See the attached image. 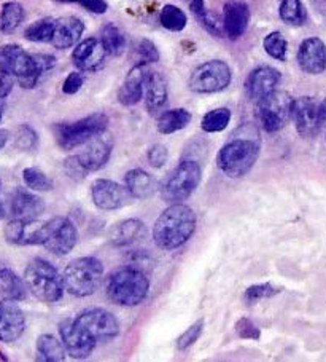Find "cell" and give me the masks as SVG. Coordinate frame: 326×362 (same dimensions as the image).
I'll return each mask as SVG.
<instances>
[{"mask_svg":"<svg viewBox=\"0 0 326 362\" xmlns=\"http://www.w3.org/2000/svg\"><path fill=\"white\" fill-rule=\"evenodd\" d=\"M56 66L52 54H30L20 45L0 47V69L18 80L23 88L30 90L39 85L43 74Z\"/></svg>","mask_w":326,"mask_h":362,"instance_id":"cell-1","label":"cell"},{"mask_svg":"<svg viewBox=\"0 0 326 362\" xmlns=\"http://www.w3.org/2000/svg\"><path fill=\"white\" fill-rule=\"evenodd\" d=\"M196 230V214L183 203H172L161 212L153 227L155 245L162 251H174L191 238Z\"/></svg>","mask_w":326,"mask_h":362,"instance_id":"cell-2","label":"cell"},{"mask_svg":"<svg viewBox=\"0 0 326 362\" xmlns=\"http://www.w3.org/2000/svg\"><path fill=\"white\" fill-rule=\"evenodd\" d=\"M107 296L120 307H137L148 296L150 279L140 268H118L107 278Z\"/></svg>","mask_w":326,"mask_h":362,"instance_id":"cell-3","label":"cell"},{"mask_svg":"<svg viewBox=\"0 0 326 362\" xmlns=\"http://www.w3.org/2000/svg\"><path fill=\"white\" fill-rule=\"evenodd\" d=\"M28 289L43 303H56L64 296V279L48 260L37 257L29 262L24 272Z\"/></svg>","mask_w":326,"mask_h":362,"instance_id":"cell-4","label":"cell"},{"mask_svg":"<svg viewBox=\"0 0 326 362\" xmlns=\"http://www.w3.org/2000/svg\"><path fill=\"white\" fill-rule=\"evenodd\" d=\"M104 278V265L97 257H78L66 267L62 279L68 294L90 297L99 289Z\"/></svg>","mask_w":326,"mask_h":362,"instance_id":"cell-5","label":"cell"},{"mask_svg":"<svg viewBox=\"0 0 326 362\" xmlns=\"http://www.w3.org/2000/svg\"><path fill=\"white\" fill-rule=\"evenodd\" d=\"M260 157V144L252 139H233L220 148L217 166L228 177H243Z\"/></svg>","mask_w":326,"mask_h":362,"instance_id":"cell-6","label":"cell"},{"mask_svg":"<svg viewBox=\"0 0 326 362\" xmlns=\"http://www.w3.org/2000/svg\"><path fill=\"white\" fill-rule=\"evenodd\" d=\"M109 128V117L105 114H91L73 123H61L54 127V136L59 147L64 151H73L85 146L94 137L105 133Z\"/></svg>","mask_w":326,"mask_h":362,"instance_id":"cell-7","label":"cell"},{"mask_svg":"<svg viewBox=\"0 0 326 362\" xmlns=\"http://www.w3.org/2000/svg\"><path fill=\"white\" fill-rule=\"evenodd\" d=\"M203 179V170L193 160L181 161L179 166L169 173L161 185V197L169 204L181 203L190 198L198 189Z\"/></svg>","mask_w":326,"mask_h":362,"instance_id":"cell-8","label":"cell"},{"mask_svg":"<svg viewBox=\"0 0 326 362\" xmlns=\"http://www.w3.org/2000/svg\"><path fill=\"white\" fill-rule=\"evenodd\" d=\"M78 241V232L73 222L67 217H53L42 222L37 235V245L56 255H66L72 251Z\"/></svg>","mask_w":326,"mask_h":362,"instance_id":"cell-9","label":"cell"},{"mask_svg":"<svg viewBox=\"0 0 326 362\" xmlns=\"http://www.w3.org/2000/svg\"><path fill=\"white\" fill-rule=\"evenodd\" d=\"M233 80V72L224 61L212 59L194 69L190 77V90L199 95H212L227 90Z\"/></svg>","mask_w":326,"mask_h":362,"instance_id":"cell-10","label":"cell"},{"mask_svg":"<svg viewBox=\"0 0 326 362\" xmlns=\"http://www.w3.org/2000/svg\"><path fill=\"white\" fill-rule=\"evenodd\" d=\"M294 99L286 91L275 90L258 103V117L267 133L280 131L291 120Z\"/></svg>","mask_w":326,"mask_h":362,"instance_id":"cell-11","label":"cell"},{"mask_svg":"<svg viewBox=\"0 0 326 362\" xmlns=\"http://www.w3.org/2000/svg\"><path fill=\"white\" fill-rule=\"evenodd\" d=\"M43 212H45L43 199L26 189H16L5 202H0V217L35 221Z\"/></svg>","mask_w":326,"mask_h":362,"instance_id":"cell-12","label":"cell"},{"mask_svg":"<svg viewBox=\"0 0 326 362\" xmlns=\"http://www.w3.org/2000/svg\"><path fill=\"white\" fill-rule=\"evenodd\" d=\"M75 320L97 343L109 341L120 334V322L104 308L85 310Z\"/></svg>","mask_w":326,"mask_h":362,"instance_id":"cell-13","label":"cell"},{"mask_svg":"<svg viewBox=\"0 0 326 362\" xmlns=\"http://www.w3.org/2000/svg\"><path fill=\"white\" fill-rule=\"evenodd\" d=\"M59 335L64 343L67 354L73 359H86L90 358L91 353L96 348L97 341L80 326L77 320H67L59 322Z\"/></svg>","mask_w":326,"mask_h":362,"instance_id":"cell-14","label":"cell"},{"mask_svg":"<svg viewBox=\"0 0 326 362\" xmlns=\"http://www.w3.org/2000/svg\"><path fill=\"white\" fill-rule=\"evenodd\" d=\"M91 198L96 208L102 211L121 209L134 199L126 185L114 182L110 179L94 180L91 185Z\"/></svg>","mask_w":326,"mask_h":362,"instance_id":"cell-15","label":"cell"},{"mask_svg":"<svg viewBox=\"0 0 326 362\" xmlns=\"http://www.w3.org/2000/svg\"><path fill=\"white\" fill-rule=\"evenodd\" d=\"M291 120L296 124L299 136H317L323 124L322 118H320V104H317L315 99L309 96L294 99Z\"/></svg>","mask_w":326,"mask_h":362,"instance_id":"cell-16","label":"cell"},{"mask_svg":"<svg viewBox=\"0 0 326 362\" xmlns=\"http://www.w3.org/2000/svg\"><path fill=\"white\" fill-rule=\"evenodd\" d=\"M26 330V316L15 300H0V341L15 343Z\"/></svg>","mask_w":326,"mask_h":362,"instance_id":"cell-17","label":"cell"},{"mask_svg":"<svg viewBox=\"0 0 326 362\" xmlns=\"http://www.w3.org/2000/svg\"><path fill=\"white\" fill-rule=\"evenodd\" d=\"M280 83V72L271 66H260L248 74L246 80V93L248 99L260 103L271 95Z\"/></svg>","mask_w":326,"mask_h":362,"instance_id":"cell-18","label":"cell"},{"mask_svg":"<svg viewBox=\"0 0 326 362\" xmlns=\"http://www.w3.org/2000/svg\"><path fill=\"white\" fill-rule=\"evenodd\" d=\"M298 64L301 71L318 76L326 71V45L318 37H309L299 45Z\"/></svg>","mask_w":326,"mask_h":362,"instance_id":"cell-19","label":"cell"},{"mask_svg":"<svg viewBox=\"0 0 326 362\" xmlns=\"http://www.w3.org/2000/svg\"><path fill=\"white\" fill-rule=\"evenodd\" d=\"M107 54L109 53L105 52L102 42L99 39H94V37H90V39L80 42L75 47L72 53V61L80 71L96 72L104 66Z\"/></svg>","mask_w":326,"mask_h":362,"instance_id":"cell-20","label":"cell"},{"mask_svg":"<svg viewBox=\"0 0 326 362\" xmlns=\"http://www.w3.org/2000/svg\"><path fill=\"white\" fill-rule=\"evenodd\" d=\"M250 23V8L243 0H228L223 7V29L231 40L246 34Z\"/></svg>","mask_w":326,"mask_h":362,"instance_id":"cell-21","label":"cell"},{"mask_svg":"<svg viewBox=\"0 0 326 362\" xmlns=\"http://www.w3.org/2000/svg\"><path fill=\"white\" fill-rule=\"evenodd\" d=\"M148 74L147 64L137 62V64L128 72L123 85L118 90V101L123 105H135L143 96L145 90V78Z\"/></svg>","mask_w":326,"mask_h":362,"instance_id":"cell-22","label":"cell"},{"mask_svg":"<svg viewBox=\"0 0 326 362\" xmlns=\"http://www.w3.org/2000/svg\"><path fill=\"white\" fill-rule=\"evenodd\" d=\"M85 33V24L77 16H64L56 20L52 45L58 49H67L77 45Z\"/></svg>","mask_w":326,"mask_h":362,"instance_id":"cell-23","label":"cell"},{"mask_svg":"<svg viewBox=\"0 0 326 362\" xmlns=\"http://www.w3.org/2000/svg\"><path fill=\"white\" fill-rule=\"evenodd\" d=\"M145 104L150 115H158L164 110L169 99V90L166 78L156 71H148L145 78Z\"/></svg>","mask_w":326,"mask_h":362,"instance_id":"cell-24","label":"cell"},{"mask_svg":"<svg viewBox=\"0 0 326 362\" xmlns=\"http://www.w3.org/2000/svg\"><path fill=\"white\" fill-rule=\"evenodd\" d=\"M40 223L35 221L10 219L4 228V236L10 245L16 246H35Z\"/></svg>","mask_w":326,"mask_h":362,"instance_id":"cell-25","label":"cell"},{"mask_svg":"<svg viewBox=\"0 0 326 362\" xmlns=\"http://www.w3.org/2000/svg\"><path fill=\"white\" fill-rule=\"evenodd\" d=\"M110 157H111V144L104 139L90 141L85 151L78 153L81 165L86 168L87 173L102 170V168L109 163Z\"/></svg>","mask_w":326,"mask_h":362,"instance_id":"cell-26","label":"cell"},{"mask_svg":"<svg viewBox=\"0 0 326 362\" xmlns=\"http://www.w3.org/2000/svg\"><path fill=\"white\" fill-rule=\"evenodd\" d=\"M145 236H147L145 223L137 219H128L116 223V226L111 228L110 241L111 245H115L118 247H124V246L134 245V243L143 240Z\"/></svg>","mask_w":326,"mask_h":362,"instance_id":"cell-27","label":"cell"},{"mask_svg":"<svg viewBox=\"0 0 326 362\" xmlns=\"http://www.w3.org/2000/svg\"><path fill=\"white\" fill-rule=\"evenodd\" d=\"M124 185L128 187L135 199H147L155 195V192L158 190V182L156 179L148 174L147 171L140 170V168H135V170H131L124 176Z\"/></svg>","mask_w":326,"mask_h":362,"instance_id":"cell-28","label":"cell"},{"mask_svg":"<svg viewBox=\"0 0 326 362\" xmlns=\"http://www.w3.org/2000/svg\"><path fill=\"white\" fill-rule=\"evenodd\" d=\"M26 281L21 279L10 268H0V298L21 302L28 296Z\"/></svg>","mask_w":326,"mask_h":362,"instance_id":"cell-29","label":"cell"},{"mask_svg":"<svg viewBox=\"0 0 326 362\" xmlns=\"http://www.w3.org/2000/svg\"><path fill=\"white\" fill-rule=\"evenodd\" d=\"M37 359L45 362H61L66 359V346L62 340L52 334H43L37 339Z\"/></svg>","mask_w":326,"mask_h":362,"instance_id":"cell-30","label":"cell"},{"mask_svg":"<svg viewBox=\"0 0 326 362\" xmlns=\"http://www.w3.org/2000/svg\"><path fill=\"white\" fill-rule=\"evenodd\" d=\"M191 122V114L186 109H171L164 110L158 117L156 127L161 134H172L186 128Z\"/></svg>","mask_w":326,"mask_h":362,"instance_id":"cell-31","label":"cell"},{"mask_svg":"<svg viewBox=\"0 0 326 362\" xmlns=\"http://www.w3.org/2000/svg\"><path fill=\"white\" fill-rule=\"evenodd\" d=\"M100 42L110 56H121L126 49V35L116 24H105L100 33Z\"/></svg>","mask_w":326,"mask_h":362,"instance_id":"cell-32","label":"cell"},{"mask_svg":"<svg viewBox=\"0 0 326 362\" xmlns=\"http://www.w3.org/2000/svg\"><path fill=\"white\" fill-rule=\"evenodd\" d=\"M24 21V8L18 2H7L0 10V33L13 34Z\"/></svg>","mask_w":326,"mask_h":362,"instance_id":"cell-33","label":"cell"},{"mask_svg":"<svg viewBox=\"0 0 326 362\" xmlns=\"http://www.w3.org/2000/svg\"><path fill=\"white\" fill-rule=\"evenodd\" d=\"M280 20L290 26H303L306 23V8L301 0H282L279 7Z\"/></svg>","mask_w":326,"mask_h":362,"instance_id":"cell-34","label":"cell"},{"mask_svg":"<svg viewBox=\"0 0 326 362\" xmlns=\"http://www.w3.org/2000/svg\"><path fill=\"white\" fill-rule=\"evenodd\" d=\"M54 23L56 20L53 18H42V20L35 21L28 26V29L24 30V37L30 42H37V43H49L53 39V33H54Z\"/></svg>","mask_w":326,"mask_h":362,"instance_id":"cell-35","label":"cell"},{"mask_svg":"<svg viewBox=\"0 0 326 362\" xmlns=\"http://www.w3.org/2000/svg\"><path fill=\"white\" fill-rule=\"evenodd\" d=\"M229 122H231V110L220 107V109L207 112L203 118V122H200V128H203L205 133H220V131L228 128Z\"/></svg>","mask_w":326,"mask_h":362,"instance_id":"cell-36","label":"cell"},{"mask_svg":"<svg viewBox=\"0 0 326 362\" xmlns=\"http://www.w3.org/2000/svg\"><path fill=\"white\" fill-rule=\"evenodd\" d=\"M159 21H161V26L164 29L172 30V33H180V30H183L186 28L188 18L183 13V10H180L179 7H175V5L169 4L161 10Z\"/></svg>","mask_w":326,"mask_h":362,"instance_id":"cell-37","label":"cell"},{"mask_svg":"<svg viewBox=\"0 0 326 362\" xmlns=\"http://www.w3.org/2000/svg\"><path fill=\"white\" fill-rule=\"evenodd\" d=\"M23 180L28 189L34 192H48L53 189V182L39 168H26L23 171Z\"/></svg>","mask_w":326,"mask_h":362,"instance_id":"cell-38","label":"cell"},{"mask_svg":"<svg viewBox=\"0 0 326 362\" xmlns=\"http://www.w3.org/2000/svg\"><path fill=\"white\" fill-rule=\"evenodd\" d=\"M262 47H265L266 53L271 56V58L277 59V61H285L286 59V52H288V43L285 40V37L280 33H271L266 35L265 42H262Z\"/></svg>","mask_w":326,"mask_h":362,"instance_id":"cell-39","label":"cell"},{"mask_svg":"<svg viewBox=\"0 0 326 362\" xmlns=\"http://www.w3.org/2000/svg\"><path fill=\"white\" fill-rule=\"evenodd\" d=\"M277 287H274L271 283H261V284H253L250 286L246 291V296H243V300L247 305H255L260 300H265V298H271L279 294Z\"/></svg>","mask_w":326,"mask_h":362,"instance_id":"cell-40","label":"cell"},{"mask_svg":"<svg viewBox=\"0 0 326 362\" xmlns=\"http://www.w3.org/2000/svg\"><path fill=\"white\" fill-rule=\"evenodd\" d=\"M15 144L18 148H21V151H34V148L39 146V136H37L32 127H29V124H21L16 131Z\"/></svg>","mask_w":326,"mask_h":362,"instance_id":"cell-41","label":"cell"},{"mask_svg":"<svg viewBox=\"0 0 326 362\" xmlns=\"http://www.w3.org/2000/svg\"><path fill=\"white\" fill-rule=\"evenodd\" d=\"M135 54L139 56V62L147 66L159 61V49L148 39H142L135 43Z\"/></svg>","mask_w":326,"mask_h":362,"instance_id":"cell-42","label":"cell"},{"mask_svg":"<svg viewBox=\"0 0 326 362\" xmlns=\"http://www.w3.org/2000/svg\"><path fill=\"white\" fill-rule=\"evenodd\" d=\"M204 330V320H198L193 326L188 327L183 334H181L177 339V349L180 351H185L190 346H193L194 343L199 340V337L203 335Z\"/></svg>","mask_w":326,"mask_h":362,"instance_id":"cell-43","label":"cell"},{"mask_svg":"<svg viewBox=\"0 0 326 362\" xmlns=\"http://www.w3.org/2000/svg\"><path fill=\"white\" fill-rule=\"evenodd\" d=\"M236 334L239 335L241 339L260 340L261 330L256 327L255 324L248 320V317H241V320L236 322Z\"/></svg>","mask_w":326,"mask_h":362,"instance_id":"cell-44","label":"cell"},{"mask_svg":"<svg viewBox=\"0 0 326 362\" xmlns=\"http://www.w3.org/2000/svg\"><path fill=\"white\" fill-rule=\"evenodd\" d=\"M64 170L67 173V176L75 180H81L85 179V176L87 174L86 168L81 165V161L78 158V155H72L64 161Z\"/></svg>","mask_w":326,"mask_h":362,"instance_id":"cell-45","label":"cell"},{"mask_svg":"<svg viewBox=\"0 0 326 362\" xmlns=\"http://www.w3.org/2000/svg\"><path fill=\"white\" fill-rule=\"evenodd\" d=\"M147 157L148 163L153 168H162L169 160V151L164 146H161V144H155V146L150 147Z\"/></svg>","mask_w":326,"mask_h":362,"instance_id":"cell-46","label":"cell"},{"mask_svg":"<svg viewBox=\"0 0 326 362\" xmlns=\"http://www.w3.org/2000/svg\"><path fill=\"white\" fill-rule=\"evenodd\" d=\"M83 83H85L83 74L72 72V74H68L64 85H62V91H64L66 95H75V93H78L81 90Z\"/></svg>","mask_w":326,"mask_h":362,"instance_id":"cell-47","label":"cell"},{"mask_svg":"<svg viewBox=\"0 0 326 362\" xmlns=\"http://www.w3.org/2000/svg\"><path fill=\"white\" fill-rule=\"evenodd\" d=\"M78 5H81V7L96 15H102L105 13L107 8H109L107 7L105 0H78Z\"/></svg>","mask_w":326,"mask_h":362,"instance_id":"cell-48","label":"cell"},{"mask_svg":"<svg viewBox=\"0 0 326 362\" xmlns=\"http://www.w3.org/2000/svg\"><path fill=\"white\" fill-rule=\"evenodd\" d=\"M13 77L8 76L7 72H4L2 69H0V99L7 98L11 90H13Z\"/></svg>","mask_w":326,"mask_h":362,"instance_id":"cell-49","label":"cell"},{"mask_svg":"<svg viewBox=\"0 0 326 362\" xmlns=\"http://www.w3.org/2000/svg\"><path fill=\"white\" fill-rule=\"evenodd\" d=\"M185 2L190 5V10L198 16V20H200V18L207 13L204 0H185Z\"/></svg>","mask_w":326,"mask_h":362,"instance_id":"cell-50","label":"cell"},{"mask_svg":"<svg viewBox=\"0 0 326 362\" xmlns=\"http://www.w3.org/2000/svg\"><path fill=\"white\" fill-rule=\"evenodd\" d=\"M8 137H10V134H8V131H5V129H0V151H2V148L7 146V142H8Z\"/></svg>","mask_w":326,"mask_h":362,"instance_id":"cell-51","label":"cell"},{"mask_svg":"<svg viewBox=\"0 0 326 362\" xmlns=\"http://www.w3.org/2000/svg\"><path fill=\"white\" fill-rule=\"evenodd\" d=\"M320 118H322V123H326V98L320 104Z\"/></svg>","mask_w":326,"mask_h":362,"instance_id":"cell-52","label":"cell"},{"mask_svg":"<svg viewBox=\"0 0 326 362\" xmlns=\"http://www.w3.org/2000/svg\"><path fill=\"white\" fill-rule=\"evenodd\" d=\"M2 117H4V103L2 99H0V122H2Z\"/></svg>","mask_w":326,"mask_h":362,"instance_id":"cell-53","label":"cell"},{"mask_svg":"<svg viewBox=\"0 0 326 362\" xmlns=\"http://www.w3.org/2000/svg\"><path fill=\"white\" fill-rule=\"evenodd\" d=\"M0 185H2V182H0Z\"/></svg>","mask_w":326,"mask_h":362,"instance_id":"cell-54","label":"cell"}]
</instances>
